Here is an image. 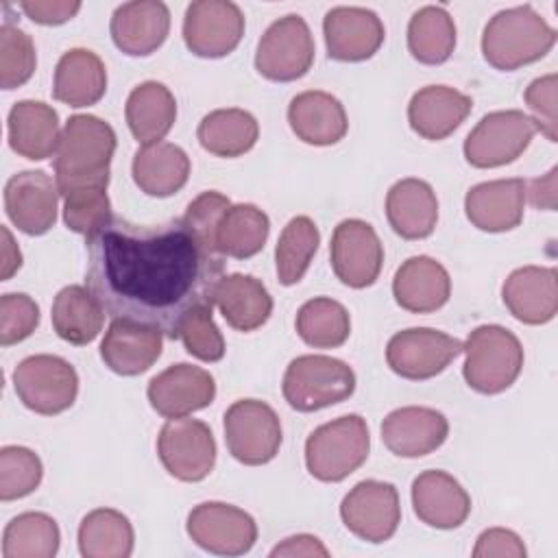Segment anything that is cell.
<instances>
[{"label": "cell", "mask_w": 558, "mask_h": 558, "mask_svg": "<svg viewBox=\"0 0 558 558\" xmlns=\"http://www.w3.org/2000/svg\"><path fill=\"white\" fill-rule=\"evenodd\" d=\"M187 536L205 551L216 556H242L257 541L255 519L225 501H203L194 506L185 523Z\"/></svg>", "instance_id": "obj_14"}, {"label": "cell", "mask_w": 558, "mask_h": 558, "mask_svg": "<svg viewBox=\"0 0 558 558\" xmlns=\"http://www.w3.org/2000/svg\"><path fill=\"white\" fill-rule=\"evenodd\" d=\"M244 35V13L231 0H194L185 9L183 41L203 59H220L238 48Z\"/></svg>", "instance_id": "obj_15"}, {"label": "cell", "mask_w": 558, "mask_h": 558, "mask_svg": "<svg viewBox=\"0 0 558 558\" xmlns=\"http://www.w3.org/2000/svg\"><path fill=\"white\" fill-rule=\"evenodd\" d=\"M214 305L235 331H255L272 314V296L266 286L244 272L222 275L214 288Z\"/></svg>", "instance_id": "obj_32"}, {"label": "cell", "mask_w": 558, "mask_h": 558, "mask_svg": "<svg viewBox=\"0 0 558 558\" xmlns=\"http://www.w3.org/2000/svg\"><path fill=\"white\" fill-rule=\"evenodd\" d=\"M525 554L521 536L508 527L484 530L473 547V558H525Z\"/></svg>", "instance_id": "obj_50"}, {"label": "cell", "mask_w": 558, "mask_h": 558, "mask_svg": "<svg viewBox=\"0 0 558 558\" xmlns=\"http://www.w3.org/2000/svg\"><path fill=\"white\" fill-rule=\"evenodd\" d=\"M13 388L24 408L41 416H54L74 405L78 395L76 368L50 353L24 357L13 371Z\"/></svg>", "instance_id": "obj_7"}, {"label": "cell", "mask_w": 558, "mask_h": 558, "mask_svg": "<svg viewBox=\"0 0 558 558\" xmlns=\"http://www.w3.org/2000/svg\"><path fill=\"white\" fill-rule=\"evenodd\" d=\"M412 508L418 521L436 530H456L471 514V497L447 471H423L412 482Z\"/></svg>", "instance_id": "obj_23"}, {"label": "cell", "mask_w": 558, "mask_h": 558, "mask_svg": "<svg viewBox=\"0 0 558 558\" xmlns=\"http://www.w3.org/2000/svg\"><path fill=\"white\" fill-rule=\"evenodd\" d=\"M2 231V270H0V281H9L22 266V253L17 248V244L13 242V235L7 227L0 229Z\"/></svg>", "instance_id": "obj_54"}, {"label": "cell", "mask_w": 558, "mask_h": 558, "mask_svg": "<svg viewBox=\"0 0 558 558\" xmlns=\"http://www.w3.org/2000/svg\"><path fill=\"white\" fill-rule=\"evenodd\" d=\"M157 456L179 482H201L216 464V440L198 418H168L157 436Z\"/></svg>", "instance_id": "obj_11"}, {"label": "cell", "mask_w": 558, "mask_h": 558, "mask_svg": "<svg viewBox=\"0 0 558 558\" xmlns=\"http://www.w3.org/2000/svg\"><path fill=\"white\" fill-rule=\"evenodd\" d=\"M214 305H196L192 307L177 331V338L183 342L185 351L201 360V362H220L225 357L227 344L225 338L218 329V325L214 323V314H211Z\"/></svg>", "instance_id": "obj_46"}, {"label": "cell", "mask_w": 558, "mask_h": 558, "mask_svg": "<svg viewBox=\"0 0 558 558\" xmlns=\"http://www.w3.org/2000/svg\"><path fill=\"white\" fill-rule=\"evenodd\" d=\"M20 9L26 17L41 26H59L70 22L78 11V0H22Z\"/></svg>", "instance_id": "obj_51"}, {"label": "cell", "mask_w": 558, "mask_h": 558, "mask_svg": "<svg viewBox=\"0 0 558 558\" xmlns=\"http://www.w3.org/2000/svg\"><path fill=\"white\" fill-rule=\"evenodd\" d=\"M163 333L155 327L111 318L100 342V357L109 371L122 377L146 373L161 355Z\"/></svg>", "instance_id": "obj_24"}, {"label": "cell", "mask_w": 558, "mask_h": 558, "mask_svg": "<svg viewBox=\"0 0 558 558\" xmlns=\"http://www.w3.org/2000/svg\"><path fill=\"white\" fill-rule=\"evenodd\" d=\"M124 118L131 135L144 146L161 142L177 120V100L159 81L135 85L124 105Z\"/></svg>", "instance_id": "obj_34"}, {"label": "cell", "mask_w": 558, "mask_h": 558, "mask_svg": "<svg viewBox=\"0 0 558 558\" xmlns=\"http://www.w3.org/2000/svg\"><path fill=\"white\" fill-rule=\"evenodd\" d=\"M288 124L310 146L338 144L349 131L344 105L323 89L296 94L288 105Z\"/></svg>", "instance_id": "obj_28"}, {"label": "cell", "mask_w": 558, "mask_h": 558, "mask_svg": "<svg viewBox=\"0 0 558 558\" xmlns=\"http://www.w3.org/2000/svg\"><path fill=\"white\" fill-rule=\"evenodd\" d=\"M556 174H558V168H551L547 174L534 179L530 183V190H525V194H530V201L536 209H547V211L556 209Z\"/></svg>", "instance_id": "obj_53"}, {"label": "cell", "mask_w": 558, "mask_h": 558, "mask_svg": "<svg viewBox=\"0 0 558 558\" xmlns=\"http://www.w3.org/2000/svg\"><path fill=\"white\" fill-rule=\"evenodd\" d=\"M107 92V68L102 59L87 48H70L54 68L52 96L74 109L96 105Z\"/></svg>", "instance_id": "obj_33"}, {"label": "cell", "mask_w": 558, "mask_h": 558, "mask_svg": "<svg viewBox=\"0 0 558 558\" xmlns=\"http://www.w3.org/2000/svg\"><path fill=\"white\" fill-rule=\"evenodd\" d=\"M501 299L508 312L523 325H545L558 312V275L547 266H521L512 270Z\"/></svg>", "instance_id": "obj_25"}, {"label": "cell", "mask_w": 558, "mask_h": 558, "mask_svg": "<svg viewBox=\"0 0 558 558\" xmlns=\"http://www.w3.org/2000/svg\"><path fill=\"white\" fill-rule=\"evenodd\" d=\"M340 519L357 538L379 545L395 536L401 523V504L395 484L381 480L357 482L340 501Z\"/></svg>", "instance_id": "obj_13"}, {"label": "cell", "mask_w": 558, "mask_h": 558, "mask_svg": "<svg viewBox=\"0 0 558 558\" xmlns=\"http://www.w3.org/2000/svg\"><path fill=\"white\" fill-rule=\"evenodd\" d=\"M355 390L353 368L329 355L294 357L281 381L283 399L296 412H316L347 401Z\"/></svg>", "instance_id": "obj_6"}, {"label": "cell", "mask_w": 558, "mask_h": 558, "mask_svg": "<svg viewBox=\"0 0 558 558\" xmlns=\"http://www.w3.org/2000/svg\"><path fill=\"white\" fill-rule=\"evenodd\" d=\"M449 436V421L436 408L403 405L381 421V440L399 458H423Z\"/></svg>", "instance_id": "obj_20"}, {"label": "cell", "mask_w": 558, "mask_h": 558, "mask_svg": "<svg viewBox=\"0 0 558 558\" xmlns=\"http://www.w3.org/2000/svg\"><path fill=\"white\" fill-rule=\"evenodd\" d=\"M556 83H558V76L551 72L534 78L523 92V100L532 111V122L536 124V131H541L549 142H558Z\"/></svg>", "instance_id": "obj_49"}, {"label": "cell", "mask_w": 558, "mask_h": 558, "mask_svg": "<svg viewBox=\"0 0 558 558\" xmlns=\"http://www.w3.org/2000/svg\"><path fill=\"white\" fill-rule=\"evenodd\" d=\"M105 307L85 286H65L52 301V329L54 333L74 344L83 347L98 338L105 325Z\"/></svg>", "instance_id": "obj_35"}, {"label": "cell", "mask_w": 558, "mask_h": 558, "mask_svg": "<svg viewBox=\"0 0 558 558\" xmlns=\"http://www.w3.org/2000/svg\"><path fill=\"white\" fill-rule=\"evenodd\" d=\"M231 207V201L216 192V190H205L201 192L185 209V214L181 216V220L185 222V227L211 251L218 255L216 251V229L220 225V218L225 216V211Z\"/></svg>", "instance_id": "obj_48"}, {"label": "cell", "mask_w": 558, "mask_h": 558, "mask_svg": "<svg viewBox=\"0 0 558 558\" xmlns=\"http://www.w3.org/2000/svg\"><path fill=\"white\" fill-rule=\"evenodd\" d=\"M462 353L466 355L462 366L464 381L480 395L508 390L523 368V347L519 338L501 325L475 327Z\"/></svg>", "instance_id": "obj_5"}, {"label": "cell", "mask_w": 558, "mask_h": 558, "mask_svg": "<svg viewBox=\"0 0 558 558\" xmlns=\"http://www.w3.org/2000/svg\"><path fill=\"white\" fill-rule=\"evenodd\" d=\"M76 541L83 558H129L135 547V532L120 510L96 508L81 519Z\"/></svg>", "instance_id": "obj_37"}, {"label": "cell", "mask_w": 558, "mask_h": 558, "mask_svg": "<svg viewBox=\"0 0 558 558\" xmlns=\"http://www.w3.org/2000/svg\"><path fill=\"white\" fill-rule=\"evenodd\" d=\"M37 68L35 44L20 26L4 22L0 26V87L15 89L31 81Z\"/></svg>", "instance_id": "obj_45"}, {"label": "cell", "mask_w": 558, "mask_h": 558, "mask_svg": "<svg viewBox=\"0 0 558 558\" xmlns=\"http://www.w3.org/2000/svg\"><path fill=\"white\" fill-rule=\"evenodd\" d=\"M527 183L523 179H495L473 185L464 196L469 222L486 233L512 231L523 220Z\"/></svg>", "instance_id": "obj_21"}, {"label": "cell", "mask_w": 558, "mask_h": 558, "mask_svg": "<svg viewBox=\"0 0 558 558\" xmlns=\"http://www.w3.org/2000/svg\"><path fill=\"white\" fill-rule=\"evenodd\" d=\"M320 244V231L310 216H294L279 233L275 246V266L281 286L299 283Z\"/></svg>", "instance_id": "obj_42"}, {"label": "cell", "mask_w": 558, "mask_h": 558, "mask_svg": "<svg viewBox=\"0 0 558 558\" xmlns=\"http://www.w3.org/2000/svg\"><path fill=\"white\" fill-rule=\"evenodd\" d=\"M312 63L314 37L307 22L296 13L275 20L257 44L255 70L268 81H296L310 72Z\"/></svg>", "instance_id": "obj_10"}, {"label": "cell", "mask_w": 558, "mask_h": 558, "mask_svg": "<svg viewBox=\"0 0 558 558\" xmlns=\"http://www.w3.org/2000/svg\"><path fill=\"white\" fill-rule=\"evenodd\" d=\"M59 545V525L46 512H22L2 532V558H52Z\"/></svg>", "instance_id": "obj_41"}, {"label": "cell", "mask_w": 558, "mask_h": 558, "mask_svg": "<svg viewBox=\"0 0 558 558\" xmlns=\"http://www.w3.org/2000/svg\"><path fill=\"white\" fill-rule=\"evenodd\" d=\"M39 325V305L24 292L0 296V344L11 347L26 340Z\"/></svg>", "instance_id": "obj_47"}, {"label": "cell", "mask_w": 558, "mask_h": 558, "mask_svg": "<svg viewBox=\"0 0 558 558\" xmlns=\"http://www.w3.org/2000/svg\"><path fill=\"white\" fill-rule=\"evenodd\" d=\"M532 118L519 109L486 113L464 140V159L473 168H499L517 161L536 135Z\"/></svg>", "instance_id": "obj_9"}, {"label": "cell", "mask_w": 558, "mask_h": 558, "mask_svg": "<svg viewBox=\"0 0 558 558\" xmlns=\"http://www.w3.org/2000/svg\"><path fill=\"white\" fill-rule=\"evenodd\" d=\"M392 296L399 307L412 314H429L449 301L451 277L434 257L414 255L397 268L392 279Z\"/></svg>", "instance_id": "obj_29"}, {"label": "cell", "mask_w": 558, "mask_h": 558, "mask_svg": "<svg viewBox=\"0 0 558 558\" xmlns=\"http://www.w3.org/2000/svg\"><path fill=\"white\" fill-rule=\"evenodd\" d=\"M456 48V24L445 7H421L408 22V50L425 65L445 63Z\"/></svg>", "instance_id": "obj_39"}, {"label": "cell", "mask_w": 558, "mask_h": 558, "mask_svg": "<svg viewBox=\"0 0 558 558\" xmlns=\"http://www.w3.org/2000/svg\"><path fill=\"white\" fill-rule=\"evenodd\" d=\"M61 133L59 113L41 100H17L7 116V140L11 150L31 161L57 155Z\"/></svg>", "instance_id": "obj_27"}, {"label": "cell", "mask_w": 558, "mask_h": 558, "mask_svg": "<svg viewBox=\"0 0 558 558\" xmlns=\"http://www.w3.org/2000/svg\"><path fill=\"white\" fill-rule=\"evenodd\" d=\"M270 220L253 203L231 205L216 229V251L222 257L248 259L257 255L268 240Z\"/></svg>", "instance_id": "obj_38"}, {"label": "cell", "mask_w": 558, "mask_h": 558, "mask_svg": "<svg viewBox=\"0 0 558 558\" xmlns=\"http://www.w3.org/2000/svg\"><path fill=\"white\" fill-rule=\"evenodd\" d=\"M386 218L403 240H425L438 222V198L434 187L416 177L399 179L386 194Z\"/></svg>", "instance_id": "obj_30"}, {"label": "cell", "mask_w": 558, "mask_h": 558, "mask_svg": "<svg viewBox=\"0 0 558 558\" xmlns=\"http://www.w3.org/2000/svg\"><path fill=\"white\" fill-rule=\"evenodd\" d=\"M113 220L107 187H78L63 196V222L70 231L92 238Z\"/></svg>", "instance_id": "obj_44"}, {"label": "cell", "mask_w": 558, "mask_h": 558, "mask_svg": "<svg viewBox=\"0 0 558 558\" xmlns=\"http://www.w3.org/2000/svg\"><path fill=\"white\" fill-rule=\"evenodd\" d=\"M57 181L44 170H22L4 185V211L17 231L44 235L57 222L59 209Z\"/></svg>", "instance_id": "obj_17"}, {"label": "cell", "mask_w": 558, "mask_h": 558, "mask_svg": "<svg viewBox=\"0 0 558 558\" xmlns=\"http://www.w3.org/2000/svg\"><path fill=\"white\" fill-rule=\"evenodd\" d=\"M294 327L305 344L314 349H336L351 336V316L340 301L314 296L299 307Z\"/></svg>", "instance_id": "obj_40"}, {"label": "cell", "mask_w": 558, "mask_h": 558, "mask_svg": "<svg viewBox=\"0 0 558 558\" xmlns=\"http://www.w3.org/2000/svg\"><path fill=\"white\" fill-rule=\"evenodd\" d=\"M554 44L556 28L532 4L495 13L482 33V54L501 72H512L543 59Z\"/></svg>", "instance_id": "obj_3"}, {"label": "cell", "mask_w": 558, "mask_h": 558, "mask_svg": "<svg viewBox=\"0 0 558 558\" xmlns=\"http://www.w3.org/2000/svg\"><path fill=\"white\" fill-rule=\"evenodd\" d=\"M116 48L129 57H148L163 46L170 33V9L161 0L120 4L109 22Z\"/></svg>", "instance_id": "obj_22"}, {"label": "cell", "mask_w": 558, "mask_h": 558, "mask_svg": "<svg viewBox=\"0 0 558 558\" xmlns=\"http://www.w3.org/2000/svg\"><path fill=\"white\" fill-rule=\"evenodd\" d=\"M190 157L172 142L144 144L133 155L131 174L135 185L155 198H168L177 194L190 179Z\"/></svg>", "instance_id": "obj_31"}, {"label": "cell", "mask_w": 558, "mask_h": 558, "mask_svg": "<svg viewBox=\"0 0 558 558\" xmlns=\"http://www.w3.org/2000/svg\"><path fill=\"white\" fill-rule=\"evenodd\" d=\"M150 408L163 418L190 416L216 399V379L209 371L179 362L157 373L146 388Z\"/></svg>", "instance_id": "obj_18"}, {"label": "cell", "mask_w": 558, "mask_h": 558, "mask_svg": "<svg viewBox=\"0 0 558 558\" xmlns=\"http://www.w3.org/2000/svg\"><path fill=\"white\" fill-rule=\"evenodd\" d=\"M257 137L259 124L255 116L238 107L209 111L196 129L198 144L207 153L225 159H233L248 153L257 144Z\"/></svg>", "instance_id": "obj_36"}, {"label": "cell", "mask_w": 558, "mask_h": 558, "mask_svg": "<svg viewBox=\"0 0 558 558\" xmlns=\"http://www.w3.org/2000/svg\"><path fill=\"white\" fill-rule=\"evenodd\" d=\"M44 477V464L39 456L20 445H7L0 449V499L13 501L37 490Z\"/></svg>", "instance_id": "obj_43"}, {"label": "cell", "mask_w": 558, "mask_h": 558, "mask_svg": "<svg viewBox=\"0 0 558 558\" xmlns=\"http://www.w3.org/2000/svg\"><path fill=\"white\" fill-rule=\"evenodd\" d=\"M270 556H288V558H294V556L316 558V556H320V558H327L329 549L314 534H296V536H288L279 545H275Z\"/></svg>", "instance_id": "obj_52"}, {"label": "cell", "mask_w": 558, "mask_h": 558, "mask_svg": "<svg viewBox=\"0 0 558 558\" xmlns=\"http://www.w3.org/2000/svg\"><path fill=\"white\" fill-rule=\"evenodd\" d=\"M329 59L357 63L371 59L386 39L379 15L366 7H333L323 17Z\"/></svg>", "instance_id": "obj_19"}, {"label": "cell", "mask_w": 558, "mask_h": 558, "mask_svg": "<svg viewBox=\"0 0 558 558\" xmlns=\"http://www.w3.org/2000/svg\"><path fill=\"white\" fill-rule=\"evenodd\" d=\"M371 434L360 414H344L316 427L305 440V466L318 482H342L368 458Z\"/></svg>", "instance_id": "obj_4"}, {"label": "cell", "mask_w": 558, "mask_h": 558, "mask_svg": "<svg viewBox=\"0 0 558 558\" xmlns=\"http://www.w3.org/2000/svg\"><path fill=\"white\" fill-rule=\"evenodd\" d=\"M116 144V131L102 118L92 113L70 116L52 163L59 194L65 196L78 187H107Z\"/></svg>", "instance_id": "obj_2"}, {"label": "cell", "mask_w": 558, "mask_h": 558, "mask_svg": "<svg viewBox=\"0 0 558 558\" xmlns=\"http://www.w3.org/2000/svg\"><path fill=\"white\" fill-rule=\"evenodd\" d=\"M471 109V96L449 85H425L408 102V122L423 140L440 142L469 118Z\"/></svg>", "instance_id": "obj_26"}, {"label": "cell", "mask_w": 558, "mask_h": 558, "mask_svg": "<svg viewBox=\"0 0 558 558\" xmlns=\"http://www.w3.org/2000/svg\"><path fill=\"white\" fill-rule=\"evenodd\" d=\"M464 349L458 338L432 329L410 327L397 331L386 344V362L390 371L403 379L421 381L440 375Z\"/></svg>", "instance_id": "obj_12"}, {"label": "cell", "mask_w": 558, "mask_h": 558, "mask_svg": "<svg viewBox=\"0 0 558 558\" xmlns=\"http://www.w3.org/2000/svg\"><path fill=\"white\" fill-rule=\"evenodd\" d=\"M329 259L333 275L344 286L362 290L377 281L384 266V246L366 220L347 218L331 233Z\"/></svg>", "instance_id": "obj_16"}, {"label": "cell", "mask_w": 558, "mask_h": 558, "mask_svg": "<svg viewBox=\"0 0 558 558\" xmlns=\"http://www.w3.org/2000/svg\"><path fill=\"white\" fill-rule=\"evenodd\" d=\"M222 427L229 453L246 466L268 464L279 453L283 440L281 421L266 401H233L225 412Z\"/></svg>", "instance_id": "obj_8"}, {"label": "cell", "mask_w": 558, "mask_h": 558, "mask_svg": "<svg viewBox=\"0 0 558 558\" xmlns=\"http://www.w3.org/2000/svg\"><path fill=\"white\" fill-rule=\"evenodd\" d=\"M85 244L87 288L111 318L155 327L174 340L192 307L214 305L225 262L181 218L137 225L113 216Z\"/></svg>", "instance_id": "obj_1"}]
</instances>
